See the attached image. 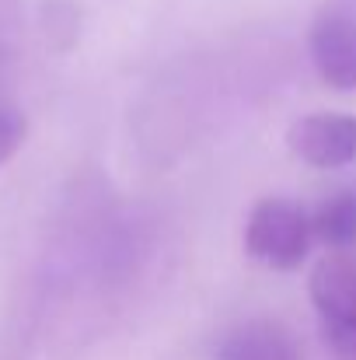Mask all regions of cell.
Instances as JSON below:
<instances>
[{
  "instance_id": "obj_1",
  "label": "cell",
  "mask_w": 356,
  "mask_h": 360,
  "mask_svg": "<svg viewBox=\"0 0 356 360\" xmlns=\"http://www.w3.org/2000/svg\"><path fill=\"white\" fill-rule=\"evenodd\" d=\"M315 241L311 214L286 200V196H265L251 207L244 224V248L255 262L290 273L308 259V248Z\"/></svg>"
},
{
  "instance_id": "obj_5",
  "label": "cell",
  "mask_w": 356,
  "mask_h": 360,
  "mask_svg": "<svg viewBox=\"0 0 356 360\" xmlns=\"http://www.w3.org/2000/svg\"><path fill=\"white\" fill-rule=\"evenodd\" d=\"M217 360H301V343L276 319H248L220 340Z\"/></svg>"
},
{
  "instance_id": "obj_7",
  "label": "cell",
  "mask_w": 356,
  "mask_h": 360,
  "mask_svg": "<svg viewBox=\"0 0 356 360\" xmlns=\"http://www.w3.org/2000/svg\"><path fill=\"white\" fill-rule=\"evenodd\" d=\"M39 28L49 49L67 53L81 39V11L74 0H42L39 7Z\"/></svg>"
},
{
  "instance_id": "obj_4",
  "label": "cell",
  "mask_w": 356,
  "mask_h": 360,
  "mask_svg": "<svg viewBox=\"0 0 356 360\" xmlns=\"http://www.w3.org/2000/svg\"><path fill=\"white\" fill-rule=\"evenodd\" d=\"M308 294L322 322L356 329V262L343 252L325 255L308 280Z\"/></svg>"
},
{
  "instance_id": "obj_9",
  "label": "cell",
  "mask_w": 356,
  "mask_h": 360,
  "mask_svg": "<svg viewBox=\"0 0 356 360\" xmlns=\"http://www.w3.org/2000/svg\"><path fill=\"white\" fill-rule=\"evenodd\" d=\"M25 136H28L25 112H18L14 105H0V168L21 150Z\"/></svg>"
},
{
  "instance_id": "obj_6",
  "label": "cell",
  "mask_w": 356,
  "mask_h": 360,
  "mask_svg": "<svg viewBox=\"0 0 356 360\" xmlns=\"http://www.w3.org/2000/svg\"><path fill=\"white\" fill-rule=\"evenodd\" d=\"M315 238L325 241L332 252H346L356 245V189H339L318 203L311 214Z\"/></svg>"
},
{
  "instance_id": "obj_10",
  "label": "cell",
  "mask_w": 356,
  "mask_h": 360,
  "mask_svg": "<svg viewBox=\"0 0 356 360\" xmlns=\"http://www.w3.org/2000/svg\"><path fill=\"white\" fill-rule=\"evenodd\" d=\"M322 333H325V343H329V350H332L336 360H356V329L322 322Z\"/></svg>"
},
{
  "instance_id": "obj_8",
  "label": "cell",
  "mask_w": 356,
  "mask_h": 360,
  "mask_svg": "<svg viewBox=\"0 0 356 360\" xmlns=\"http://www.w3.org/2000/svg\"><path fill=\"white\" fill-rule=\"evenodd\" d=\"M25 42V11L21 0H0V67H7Z\"/></svg>"
},
{
  "instance_id": "obj_2",
  "label": "cell",
  "mask_w": 356,
  "mask_h": 360,
  "mask_svg": "<svg viewBox=\"0 0 356 360\" xmlns=\"http://www.w3.org/2000/svg\"><path fill=\"white\" fill-rule=\"evenodd\" d=\"M286 147L311 168L336 172L356 161V116L350 112H311L290 122Z\"/></svg>"
},
{
  "instance_id": "obj_3",
  "label": "cell",
  "mask_w": 356,
  "mask_h": 360,
  "mask_svg": "<svg viewBox=\"0 0 356 360\" xmlns=\"http://www.w3.org/2000/svg\"><path fill=\"white\" fill-rule=\"evenodd\" d=\"M308 53L329 88L356 91V18L350 11H322L311 21Z\"/></svg>"
}]
</instances>
